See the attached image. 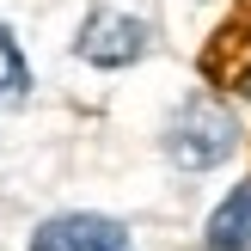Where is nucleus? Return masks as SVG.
I'll use <instances>...</instances> for the list:
<instances>
[{"label": "nucleus", "instance_id": "7ed1b4c3", "mask_svg": "<svg viewBox=\"0 0 251 251\" xmlns=\"http://www.w3.org/2000/svg\"><path fill=\"white\" fill-rule=\"evenodd\" d=\"M31 251H129V233L104 215H55L31 233Z\"/></svg>", "mask_w": 251, "mask_h": 251}, {"label": "nucleus", "instance_id": "f257e3e1", "mask_svg": "<svg viewBox=\"0 0 251 251\" xmlns=\"http://www.w3.org/2000/svg\"><path fill=\"white\" fill-rule=\"evenodd\" d=\"M233 147H239V117H233L221 98H190V104L178 110V123H172V135H166V153L178 159V166H190V172L221 166Z\"/></svg>", "mask_w": 251, "mask_h": 251}, {"label": "nucleus", "instance_id": "20e7f679", "mask_svg": "<svg viewBox=\"0 0 251 251\" xmlns=\"http://www.w3.org/2000/svg\"><path fill=\"white\" fill-rule=\"evenodd\" d=\"M208 251H251V178L208 215Z\"/></svg>", "mask_w": 251, "mask_h": 251}, {"label": "nucleus", "instance_id": "f03ea898", "mask_svg": "<svg viewBox=\"0 0 251 251\" xmlns=\"http://www.w3.org/2000/svg\"><path fill=\"white\" fill-rule=\"evenodd\" d=\"M80 55L92 61V68H129V61L147 55V19H135V12H92L80 31Z\"/></svg>", "mask_w": 251, "mask_h": 251}, {"label": "nucleus", "instance_id": "39448f33", "mask_svg": "<svg viewBox=\"0 0 251 251\" xmlns=\"http://www.w3.org/2000/svg\"><path fill=\"white\" fill-rule=\"evenodd\" d=\"M25 55H19V43H12L6 31H0V98H12V92H25Z\"/></svg>", "mask_w": 251, "mask_h": 251}]
</instances>
